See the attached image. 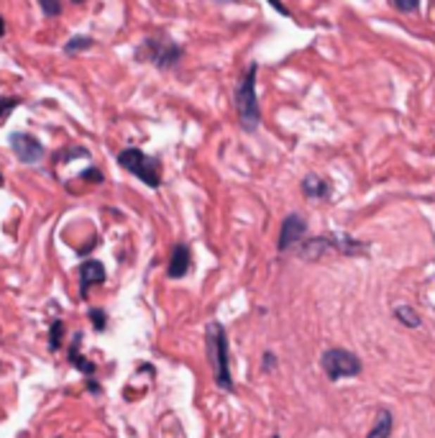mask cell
<instances>
[{
    "label": "cell",
    "mask_w": 435,
    "mask_h": 438,
    "mask_svg": "<svg viewBox=\"0 0 435 438\" xmlns=\"http://www.w3.org/2000/svg\"><path fill=\"white\" fill-rule=\"evenodd\" d=\"M192 267V254H190V246L187 244H177L172 249V256H169V264H167V277L169 280H182Z\"/></svg>",
    "instance_id": "cell-9"
},
{
    "label": "cell",
    "mask_w": 435,
    "mask_h": 438,
    "mask_svg": "<svg viewBox=\"0 0 435 438\" xmlns=\"http://www.w3.org/2000/svg\"><path fill=\"white\" fill-rule=\"evenodd\" d=\"M0 36H6V21H3V15H0Z\"/></svg>",
    "instance_id": "cell-24"
},
{
    "label": "cell",
    "mask_w": 435,
    "mask_h": 438,
    "mask_svg": "<svg viewBox=\"0 0 435 438\" xmlns=\"http://www.w3.org/2000/svg\"><path fill=\"white\" fill-rule=\"evenodd\" d=\"M3 182H6V180H3V172H0V187H3Z\"/></svg>",
    "instance_id": "cell-25"
},
{
    "label": "cell",
    "mask_w": 435,
    "mask_h": 438,
    "mask_svg": "<svg viewBox=\"0 0 435 438\" xmlns=\"http://www.w3.org/2000/svg\"><path fill=\"white\" fill-rule=\"evenodd\" d=\"M80 177H82V180H92V182H103V175H100V172L95 170V167H90V170H84Z\"/></svg>",
    "instance_id": "cell-20"
},
{
    "label": "cell",
    "mask_w": 435,
    "mask_h": 438,
    "mask_svg": "<svg viewBox=\"0 0 435 438\" xmlns=\"http://www.w3.org/2000/svg\"><path fill=\"white\" fill-rule=\"evenodd\" d=\"M392 3L397 11H402V13H415L417 6H420V0H392Z\"/></svg>",
    "instance_id": "cell-19"
},
{
    "label": "cell",
    "mask_w": 435,
    "mask_h": 438,
    "mask_svg": "<svg viewBox=\"0 0 435 438\" xmlns=\"http://www.w3.org/2000/svg\"><path fill=\"white\" fill-rule=\"evenodd\" d=\"M394 318L400 320L405 328H420V325H422L420 315H417V313H415L410 305H397V308H394Z\"/></svg>",
    "instance_id": "cell-13"
},
{
    "label": "cell",
    "mask_w": 435,
    "mask_h": 438,
    "mask_svg": "<svg viewBox=\"0 0 435 438\" xmlns=\"http://www.w3.org/2000/svg\"><path fill=\"white\" fill-rule=\"evenodd\" d=\"M80 349H82V333H75V339H72V346H70V364L75 369H77V372H82L84 377H92L95 372H98V367H95V364H92L90 359H84Z\"/></svg>",
    "instance_id": "cell-10"
},
{
    "label": "cell",
    "mask_w": 435,
    "mask_h": 438,
    "mask_svg": "<svg viewBox=\"0 0 435 438\" xmlns=\"http://www.w3.org/2000/svg\"><path fill=\"white\" fill-rule=\"evenodd\" d=\"M11 149H13L15 159L21 164H39L44 159V146L39 139H34L31 134H26V131H15V134H11Z\"/></svg>",
    "instance_id": "cell-6"
},
{
    "label": "cell",
    "mask_w": 435,
    "mask_h": 438,
    "mask_svg": "<svg viewBox=\"0 0 435 438\" xmlns=\"http://www.w3.org/2000/svg\"><path fill=\"white\" fill-rule=\"evenodd\" d=\"M92 44H95V42H92L90 36H72L70 42L64 44V54H77V51L90 49Z\"/></svg>",
    "instance_id": "cell-14"
},
{
    "label": "cell",
    "mask_w": 435,
    "mask_h": 438,
    "mask_svg": "<svg viewBox=\"0 0 435 438\" xmlns=\"http://www.w3.org/2000/svg\"><path fill=\"white\" fill-rule=\"evenodd\" d=\"M302 192L308 195V198H315V200H323L330 195V182L320 180L317 175H308L302 180Z\"/></svg>",
    "instance_id": "cell-12"
},
{
    "label": "cell",
    "mask_w": 435,
    "mask_h": 438,
    "mask_svg": "<svg viewBox=\"0 0 435 438\" xmlns=\"http://www.w3.org/2000/svg\"><path fill=\"white\" fill-rule=\"evenodd\" d=\"M87 389H90V392H100V384H98V382L87 380Z\"/></svg>",
    "instance_id": "cell-23"
},
{
    "label": "cell",
    "mask_w": 435,
    "mask_h": 438,
    "mask_svg": "<svg viewBox=\"0 0 435 438\" xmlns=\"http://www.w3.org/2000/svg\"><path fill=\"white\" fill-rule=\"evenodd\" d=\"M269 3H272V8H274V11H277V13H279V15H289V11H287V8H284V3H282V0H269Z\"/></svg>",
    "instance_id": "cell-21"
},
{
    "label": "cell",
    "mask_w": 435,
    "mask_h": 438,
    "mask_svg": "<svg viewBox=\"0 0 435 438\" xmlns=\"http://www.w3.org/2000/svg\"><path fill=\"white\" fill-rule=\"evenodd\" d=\"M205 353H208V364L213 369L215 384L225 392H233L231 367H228V336L218 320L208 323V328H205Z\"/></svg>",
    "instance_id": "cell-1"
},
{
    "label": "cell",
    "mask_w": 435,
    "mask_h": 438,
    "mask_svg": "<svg viewBox=\"0 0 435 438\" xmlns=\"http://www.w3.org/2000/svg\"><path fill=\"white\" fill-rule=\"evenodd\" d=\"M118 164L123 167L126 172L136 175L144 184H149L151 190H156L159 184H162V167L156 162L154 156L144 154L141 149H123L118 154Z\"/></svg>",
    "instance_id": "cell-3"
},
{
    "label": "cell",
    "mask_w": 435,
    "mask_h": 438,
    "mask_svg": "<svg viewBox=\"0 0 435 438\" xmlns=\"http://www.w3.org/2000/svg\"><path fill=\"white\" fill-rule=\"evenodd\" d=\"M39 6H42L44 15H49V18H56L62 13V0H39Z\"/></svg>",
    "instance_id": "cell-17"
},
{
    "label": "cell",
    "mask_w": 435,
    "mask_h": 438,
    "mask_svg": "<svg viewBox=\"0 0 435 438\" xmlns=\"http://www.w3.org/2000/svg\"><path fill=\"white\" fill-rule=\"evenodd\" d=\"M361 359H358L353 351H346V349H328L323 353V372L330 382H341L346 377H356L361 375Z\"/></svg>",
    "instance_id": "cell-4"
},
{
    "label": "cell",
    "mask_w": 435,
    "mask_h": 438,
    "mask_svg": "<svg viewBox=\"0 0 435 438\" xmlns=\"http://www.w3.org/2000/svg\"><path fill=\"white\" fill-rule=\"evenodd\" d=\"M305 234H308V223H305V218H302L300 213L287 215L279 231V251L300 246V241L305 239Z\"/></svg>",
    "instance_id": "cell-7"
},
{
    "label": "cell",
    "mask_w": 435,
    "mask_h": 438,
    "mask_svg": "<svg viewBox=\"0 0 435 438\" xmlns=\"http://www.w3.org/2000/svg\"><path fill=\"white\" fill-rule=\"evenodd\" d=\"M277 367V356H274V353H264V369H274Z\"/></svg>",
    "instance_id": "cell-22"
},
{
    "label": "cell",
    "mask_w": 435,
    "mask_h": 438,
    "mask_svg": "<svg viewBox=\"0 0 435 438\" xmlns=\"http://www.w3.org/2000/svg\"><path fill=\"white\" fill-rule=\"evenodd\" d=\"M90 323L95 331H106V325H108V315L106 311H100V308H92L90 311Z\"/></svg>",
    "instance_id": "cell-18"
},
{
    "label": "cell",
    "mask_w": 435,
    "mask_h": 438,
    "mask_svg": "<svg viewBox=\"0 0 435 438\" xmlns=\"http://www.w3.org/2000/svg\"><path fill=\"white\" fill-rule=\"evenodd\" d=\"M62 333H64V323H62V320H54V325H51V333H49V349H51V351H56V349L62 346Z\"/></svg>",
    "instance_id": "cell-16"
},
{
    "label": "cell",
    "mask_w": 435,
    "mask_h": 438,
    "mask_svg": "<svg viewBox=\"0 0 435 438\" xmlns=\"http://www.w3.org/2000/svg\"><path fill=\"white\" fill-rule=\"evenodd\" d=\"M18 106H21V98H0V126Z\"/></svg>",
    "instance_id": "cell-15"
},
{
    "label": "cell",
    "mask_w": 435,
    "mask_h": 438,
    "mask_svg": "<svg viewBox=\"0 0 435 438\" xmlns=\"http://www.w3.org/2000/svg\"><path fill=\"white\" fill-rule=\"evenodd\" d=\"M394 431V418L392 413L386 408H379L377 410V420H374L372 431L366 433V438H389Z\"/></svg>",
    "instance_id": "cell-11"
},
{
    "label": "cell",
    "mask_w": 435,
    "mask_h": 438,
    "mask_svg": "<svg viewBox=\"0 0 435 438\" xmlns=\"http://www.w3.org/2000/svg\"><path fill=\"white\" fill-rule=\"evenodd\" d=\"M72 3H82V0H72Z\"/></svg>",
    "instance_id": "cell-26"
},
{
    "label": "cell",
    "mask_w": 435,
    "mask_h": 438,
    "mask_svg": "<svg viewBox=\"0 0 435 438\" xmlns=\"http://www.w3.org/2000/svg\"><path fill=\"white\" fill-rule=\"evenodd\" d=\"M80 275V297H87V292H90V287H95V284H103L106 282V267L100 262H95V259H87V262L80 264L77 269Z\"/></svg>",
    "instance_id": "cell-8"
},
{
    "label": "cell",
    "mask_w": 435,
    "mask_h": 438,
    "mask_svg": "<svg viewBox=\"0 0 435 438\" xmlns=\"http://www.w3.org/2000/svg\"><path fill=\"white\" fill-rule=\"evenodd\" d=\"M139 59H146V62L156 64L159 70H167V67H175L182 57V46L172 42H164V39H146L141 44L139 51H136Z\"/></svg>",
    "instance_id": "cell-5"
},
{
    "label": "cell",
    "mask_w": 435,
    "mask_h": 438,
    "mask_svg": "<svg viewBox=\"0 0 435 438\" xmlns=\"http://www.w3.org/2000/svg\"><path fill=\"white\" fill-rule=\"evenodd\" d=\"M256 72H259V67L251 64L248 72L244 75V80H241L239 90H236V111H239L241 126L246 131H256L261 120L259 103H256Z\"/></svg>",
    "instance_id": "cell-2"
}]
</instances>
